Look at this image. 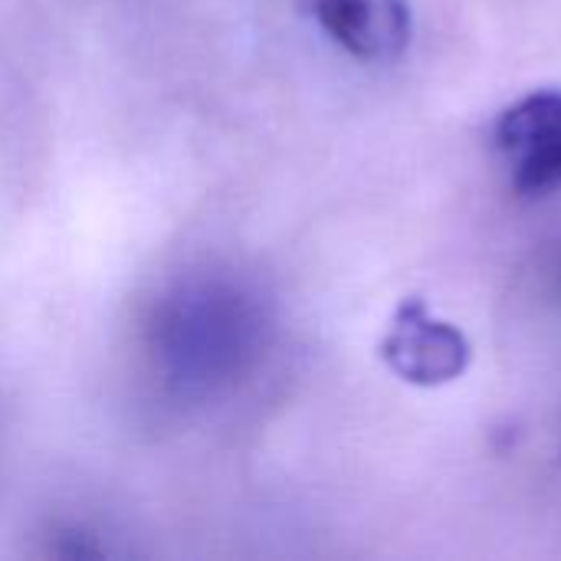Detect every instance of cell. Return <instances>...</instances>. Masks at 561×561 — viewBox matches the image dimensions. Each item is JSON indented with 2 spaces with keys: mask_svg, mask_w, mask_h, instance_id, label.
Wrapping results in <instances>:
<instances>
[{
  "mask_svg": "<svg viewBox=\"0 0 561 561\" xmlns=\"http://www.w3.org/2000/svg\"><path fill=\"white\" fill-rule=\"evenodd\" d=\"M322 30L355 59L388 62L411 43L408 0H316Z\"/></svg>",
  "mask_w": 561,
  "mask_h": 561,
  "instance_id": "cell-4",
  "label": "cell"
},
{
  "mask_svg": "<svg viewBox=\"0 0 561 561\" xmlns=\"http://www.w3.org/2000/svg\"><path fill=\"white\" fill-rule=\"evenodd\" d=\"M513 187L523 194H549L561 187V92L539 89L503 108L493 125Z\"/></svg>",
  "mask_w": 561,
  "mask_h": 561,
  "instance_id": "cell-3",
  "label": "cell"
},
{
  "mask_svg": "<svg viewBox=\"0 0 561 561\" xmlns=\"http://www.w3.org/2000/svg\"><path fill=\"white\" fill-rule=\"evenodd\" d=\"M263 348L260 306L233 283L194 279L178 286L151 316L148 352L161 381L184 398L233 385Z\"/></svg>",
  "mask_w": 561,
  "mask_h": 561,
  "instance_id": "cell-1",
  "label": "cell"
},
{
  "mask_svg": "<svg viewBox=\"0 0 561 561\" xmlns=\"http://www.w3.org/2000/svg\"><path fill=\"white\" fill-rule=\"evenodd\" d=\"M381 358L401 381L440 388L470 368L473 352L457 325L437 319L424 299L411 296L391 316V325L381 339Z\"/></svg>",
  "mask_w": 561,
  "mask_h": 561,
  "instance_id": "cell-2",
  "label": "cell"
}]
</instances>
